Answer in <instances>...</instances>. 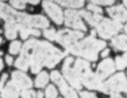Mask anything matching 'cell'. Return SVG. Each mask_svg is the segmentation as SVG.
I'll list each match as a JSON object with an SVG mask.
<instances>
[{
  "label": "cell",
  "mask_w": 127,
  "mask_h": 98,
  "mask_svg": "<svg viewBox=\"0 0 127 98\" xmlns=\"http://www.w3.org/2000/svg\"><path fill=\"white\" fill-rule=\"evenodd\" d=\"M20 56L30 61L32 72L38 73L42 66L53 68L65 56V53L60 52L47 41L33 39L24 45Z\"/></svg>",
  "instance_id": "obj_1"
},
{
  "label": "cell",
  "mask_w": 127,
  "mask_h": 98,
  "mask_svg": "<svg viewBox=\"0 0 127 98\" xmlns=\"http://www.w3.org/2000/svg\"><path fill=\"white\" fill-rule=\"evenodd\" d=\"M0 18L9 23H16L28 27L46 28L49 26V21L43 15H29L27 13L17 12L8 5L0 2Z\"/></svg>",
  "instance_id": "obj_2"
},
{
  "label": "cell",
  "mask_w": 127,
  "mask_h": 98,
  "mask_svg": "<svg viewBox=\"0 0 127 98\" xmlns=\"http://www.w3.org/2000/svg\"><path fill=\"white\" fill-rule=\"evenodd\" d=\"M73 71L76 74L81 84L88 87L89 89H97L102 92L108 93L106 84L103 83L102 80L98 78V76L96 74H94L92 72L90 65L87 61L77 59L74 63V66H73Z\"/></svg>",
  "instance_id": "obj_3"
},
{
  "label": "cell",
  "mask_w": 127,
  "mask_h": 98,
  "mask_svg": "<svg viewBox=\"0 0 127 98\" xmlns=\"http://www.w3.org/2000/svg\"><path fill=\"white\" fill-rule=\"evenodd\" d=\"M106 47V42L103 40H99L94 37H89L82 39L81 41H77L68 52L74 54L77 56H81L90 61H97L98 53L100 50Z\"/></svg>",
  "instance_id": "obj_4"
},
{
  "label": "cell",
  "mask_w": 127,
  "mask_h": 98,
  "mask_svg": "<svg viewBox=\"0 0 127 98\" xmlns=\"http://www.w3.org/2000/svg\"><path fill=\"white\" fill-rule=\"evenodd\" d=\"M97 27V32L99 36L103 39H110L114 35L122 28V25L120 22L116 20H110L108 18H102V20L98 23Z\"/></svg>",
  "instance_id": "obj_5"
},
{
  "label": "cell",
  "mask_w": 127,
  "mask_h": 98,
  "mask_svg": "<svg viewBox=\"0 0 127 98\" xmlns=\"http://www.w3.org/2000/svg\"><path fill=\"white\" fill-rule=\"evenodd\" d=\"M82 37H83V34L80 31H72L68 29H63L57 32L56 40H58L59 43H61L67 51H69L77 42L78 39H82Z\"/></svg>",
  "instance_id": "obj_6"
},
{
  "label": "cell",
  "mask_w": 127,
  "mask_h": 98,
  "mask_svg": "<svg viewBox=\"0 0 127 98\" xmlns=\"http://www.w3.org/2000/svg\"><path fill=\"white\" fill-rule=\"evenodd\" d=\"M105 84L106 87H107L108 92L109 91H111L112 93H118L119 91L127 92V79L123 73L116 74Z\"/></svg>",
  "instance_id": "obj_7"
},
{
  "label": "cell",
  "mask_w": 127,
  "mask_h": 98,
  "mask_svg": "<svg viewBox=\"0 0 127 98\" xmlns=\"http://www.w3.org/2000/svg\"><path fill=\"white\" fill-rule=\"evenodd\" d=\"M64 21L65 24L69 27H73L79 30H87V26L82 22L79 12L75 11V10L67 9L64 14Z\"/></svg>",
  "instance_id": "obj_8"
},
{
  "label": "cell",
  "mask_w": 127,
  "mask_h": 98,
  "mask_svg": "<svg viewBox=\"0 0 127 98\" xmlns=\"http://www.w3.org/2000/svg\"><path fill=\"white\" fill-rule=\"evenodd\" d=\"M73 62L72 58H67L63 64L62 67V73L64 75V77L68 80V82H70V84L76 89H81V82L79 81L78 77L76 76V74L73 71V68L71 67V64Z\"/></svg>",
  "instance_id": "obj_9"
},
{
  "label": "cell",
  "mask_w": 127,
  "mask_h": 98,
  "mask_svg": "<svg viewBox=\"0 0 127 98\" xmlns=\"http://www.w3.org/2000/svg\"><path fill=\"white\" fill-rule=\"evenodd\" d=\"M51 78H52L53 82H55L58 85L61 93L63 94V96L65 98H78L76 93L71 88H69V86L66 84V82L62 78V76L60 75V73L58 71H53L51 73Z\"/></svg>",
  "instance_id": "obj_10"
},
{
  "label": "cell",
  "mask_w": 127,
  "mask_h": 98,
  "mask_svg": "<svg viewBox=\"0 0 127 98\" xmlns=\"http://www.w3.org/2000/svg\"><path fill=\"white\" fill-rule=\"evenodd\" d=\"M43 7L45 9V11L47 12V14L53 19L55 23L57 24H61L63 21V14L62 11L58 5H56L55 3H53L51 1H45L43 2Z\"/></svg>",
  "instance_id": "obj_11"
},
{
  "label": "cell",
  "mask_w": 127,
  "mask_h": 98,
  "mask_svg": "<svg viewBox=\"0 0 127 98\" xmlns=\"http://www.w3.org/2000/svg\"><path fill=\"white\" fill-rule=\"evenodd\" d=\"M114 71H115L114 62L111 59H105L98 66L96 75L98 76V78L100 80H104L107 78L109 75H111Z\"/></svg>",
  "instance_id": "obj_12"
},
{
  "label": "cell",
  "mask_w": 127,
  "mask_h": 98,
  "mask_svg": "<svg viewBox=\"0 0 127 98\" xmlns=\"http://www.w3.org/2000/svg\"><path fill=\"white\" fill-rule=\"evenodd\" d=\"M12 83L18 90H26L32 87V80L30 77L22 72H13L12 73Z\"/></svg>",
  "instance_id": "obj_13"
},
{
  "label": "cell",
  "mask_w": 127,
  "mask_h": 98,
  "mask_svg": "<svg viewBox=\"0 0 127 98\" xmlns=\"http://www.w3.org/2000/svg\"><path fill=\"white\" fill-rule=\"evenodd\" d=\"M108 14L114 18V20L118 21V22H124V21H127V10L121 6H113L107 9Z\"/></svg>",
  "instance_id": "obj_14"
},
{
  "label": "cell",
  "mask_w": 127,
  "mask_h": 98,
  "mask_svg": "<svg viewBox=\"0 0 127 98\" xmlns=\"http://www.w3.org/2000/svg\"><path fill=\"white\" fill-rule=\"evenodd\" d=\"M19 95V90L15 87V85L11 82H8L7 85L1 91L2 98H17Z\"/></svg>",
  "instance_id": "obj_15"
},
{
  "label": "cell",
  "mask_w": 127,
  "mask_h": 98,
  "mask_svg": "<svg viewBox=\"0 0 127 98\" xmlns=\"http://www.w3.org/2000/svg\"><path fill=\"white\" fill-rule=\"evenodd\" d=\"M79 14L82 15L84 17V19H86L88 22L93 25V26H97L98 23L100 22V21L102 20V16L100 14H97V13H90L88 11H86V10H81V11H79Z\"/></svg>",
  "instance_id": "obj_16"
},
{
  "label": "cell",
  "mask_w": 127,
  "mask_h": 98,
  "mask_svg": "<svg viewBox=\"0 0 127 98\" xmlns=\"http://www.w3.org/2000/svg\"><path fill=\"white\" fill-rule=\"evenodd\" d=\"M112 46L121 51H127V36H118L112 39Z\"/></svg>",
  "instance_id": "obj_17"
},
{
  "label": "cell",
  "mask_w": 127,
  "mask_h": 98,
  "mask_svg": "<svg viewBox=\"0 0 127 98\" xmlns=\"http://www.w3.org/2000/svg\"><path fill=\"white\" fill-rule=\"evenodd\" d=\"M22 27V25L16 24V23H9L6 22L5 24V36L9 39H13L16 38L17 30Z\"/></svg>",
  "instance_id": "obj_18"
},
{
  "label": "cell",
  "mask_w": 127,
  "mask_h": 98,
  "mask_svg": "<svg viewBox=\"0 0 127 98\" xmlns=\"http://www.w3.org/2000/svg\"><path fill=\"white\" fill-rule=\"evenodd\" d=\"M57 1L62 6H66L70 8H80L84 4L83 0H57Z\"/></svg>",
  "instance_id": "obj_19"
},
{
  "label": "cell",
  "mask_w": 127,
  "mask_h": 98,
  "mask_svg": "<svg viewBox=\"0 0 127 98\" xmlns=\"http://www.w3.org/2000/svg\"><path fill=\"white\" fill-rule=\"evenodd\" d=\"M49 81V77L48 74L46 72H41L36 78V86L39 87V88H42V87L46 86V84Z\"/></svg>",
  "instance_id": "obj_20"
},
{
  "label": "cell",
  "mask_w": 127,
  "mask_h": 98,
  "mask_svg": "<svg viewBox=\"0 0 127 98\" xmlns=\"http://www.w3.org/2000/svg\"><path fill=\"white\" fill-rule=\"evenodd\" d=\"M29 66H30V61L28 59L22 57V56H20L15 62V67L20 69V70H23V71H27Z\"/></svg>",
  "instance_id": "obj_21"
},
{
  "label": "cell",
  "mask_w": 127,
  "mask_h": 98,
  "mask_svg": "<svg viewBox=\"0 0 127 98\" xmlns=\"http://www.w3.org/2000/svg\"><path fill=\"white\" fill-rule=\"evenodd\" d=\"M20 48H22V45H20L19 41H12L11 43H10L9 46V52L10 54H13V55H15V54H17L19 51H20Z\"/></svg>",
  "instance_id": "obj_22"
},
{
  "label": "cell",
  "mask_w": 127,
  "mask_h": 98,
  "mask_svg": "<svg viewBox=\"0 0 127 98\" xmlns=\"http://www.w3.org/2000/svg\"><path fill=\"white\" fill-rule=\"evenodd\" d=\"M46 98H57V90L53 85H49L46 89Z\"/></svg>",
  "instance_id": "obj_23"
},
{
  "label": "cell",
  "mask_w": 127,
  "mask_h": 98,
  "mask_svg": "<svg viewBox=\"0 0 127 98\" xmlns=\"http://www.w3.org/2000/svg\"><path fill=\"white\" fill-rule=\"evenodd\" d=\"M10 3L14 8L17 9H24L26 8L27 4V0H10Z\"/></svg>",
  "instance_id": "obj_24"
},
{
  "label": "cell",
  "mask_w": 127,
  "mask_h": 98,
  "mask_svg": "<svg viewBox=\"0 0 127 98\" xmlns=\"http://www.w3.org/2000/svg\"><path fill=\"white\" fill-rule=\"evenodd\" d=\"M44 36L46 39H48L50 40H54L57 39V32L54 29H46L44 31Z\"/></svg>",
  "instance_id": "obj_25"
},
{
  "label": "cell",
  "mask_w": 127,
  "mask_h": 98,
  "mask_svg": "<svg viewBox=\"0 0 127 98\" xmlns=\"http://www.w3.org/2000/svg\"><path fill=\"white\" fill-rule=\"evenodd\" d=\"M20 95H22L23 98H36V93L33 90H28V89L23 90Z\"/></svg>",
  "instance_id": "obj_26"
},
{
  "label": "cell",
  "mask_w": 127,
  "mask_h": 98,
  "mask_svg": "<svg viewBox=\"0 0 127 98\" xmlns=\"http://www.w3.org/2000/svg\"><path fill=\"white\" fill-rule=\"evenodd\" d=\"M19 31H20V37L24 39L30 36V27H28V26H22L19 28Z\"/></svg>",
  "instance_id": "obj_27"
},
{
  "label": "cell",
  "mask_w": 127,
  "mask_h": 98,
  "mask_svg": "<svg viewBox=\"0 0 127 98\" xmlns=\"http://www.w3.org/2000/svg\"><path fill=\"white\" fill-rule=\"evenodd\" d=\"M88 9H90L91 11H93L94 13H97V14L102 13V9H101L99 6L95 5V4H92V3H90V4L88 5Z\"/></svg>",
  "instance_id": "obj_28"
},
{
  "label": "cell",
  "mask_w": 127,
  "mask_h": 98,
  "mask_svg": "<svg viewBox=\"0 0 127 98\" xmlns=\"http://www.w3.org/2000/svg\"><path fill=\"white\" fill-rule=\"evenodd\" d=\"M94 3H98V4H102V5H111L113 4L114 0H92Z\"/></svg>",
  "instance_id": "obj_29"
},
{
  "label": "cell",
  "mask_w": 127,
  "mask_h": 98,
  "mask_svg": "<svg viewBox=\"0 0 127 98\" xmlns=\"http://www.w3.org/2000/svg\"><path fill=\"white\" fill-rule=\"evenodd\" d=\"M116 66H117V69H119V70H123L125 68L121 57H117V58H116Z\"/></svg>",
  "instance_id": "obj_30"
},
{
  "label": "cell",
  "mask_w": 127,
  "mask_h": 98,
  "mask_svg": "<svg viewBox=\"0 0 127 98\" xmlns=\"http://www.w3.org/2000/svg\"><path fill=\"white\" fill-rule=\"evenodd\" d=\"M81 98H97V96L91 92H80Z\"/></svg>",
  "instance_id": "obj_31"
},
{
  "label": "cell",
  "mask_w": 127,
  "mask_h": 98,
  "mask_svg": "<svg viewBox=\"0 0 127 98\" xmlns=\"http://www.w3.org/2000/svg\"><path fill=\"white\" fill-rule=\"evenodd\" d=\"M7 79V75L3 74L1 79H0V91H2V89L4 88V84H5V80Z\"/></svg>",
  "instance_id": "obj_32"
},
{
  "label": "cell",
  "mask_w": 127,
  "mask_h": 98,
  "mask_svg": "<svg viewBox=\"0 0 127 98\" xmlns=\"http://www.w3.org/2000/svg\"><path fill=\"white\" fill-rule=\"evenodd\" d=\"M30 35H34V36H40V32H39V30H37V29H34V28H32V27H30Z\"/></svg>",
  "instance_id": "obj_33"
},
{
  "label": "cell",
  "mask_w": 127,
  "mask_h": 98,
  "mask_svg": "<svg viewBox=\"0 0 127 98\" xmlns=\"http://www.w3.org/2000/svg\"><path fill=\"white\" fill-rule=\"evenodd\" d=\"M5 60H6V63H7V65H12V63H13V59L10 57V56H6V58H5Z\"/></svg>",
  "instance_id": "obj_34"
},
{
  "label": "cell",
  "mask_w": 127,
  "mask_h": 98,
  "mask_svg": "<svg viewBox=\"0 0 127 98\" xmlns=\"http://www.w3.org/2000/svg\"><path fill=\"white\" fill-rule=\"evenodd\" d=\"M121 59H122V61H123L124 66L126 67V66H127V54H125L124 56H122V57H121Z\"/></svg>",
  "instance_id": "obj_35"
},
{
  "label": "cell",
  "mask_w": 127,
  "mask_h": 98,
  "mask_svg": "<svg viewBox=\"0 0 127 98\" xmlns=\"http://www.w3.org/2000/svg\"><path fill=\"white\" fill-rule=\"evenodd\" d=\"M108 55H109V50H104L103 53H102V57L103 58H106Z\"/></svg>",
  "instance_id": "obj_36"
},
{
  "label": "cell",
  "mask_w": 127,
  "mask_h": 98,
  "mask_svg": "<svg viewBox=\"0 0 127 98\" xmlns=\"http://www.w3.org/2000/svg\"><path fill=\"white\" fill-rule=\"evenodd\" d=\"M111 98H123V97H122V96H120L118 93H112Z\"/></svg>",
  "instance_id": "obj_37"
},
{
  "label": "cell",
  "mask_w": 127,
  "mask_h": 98,
  "mask_svg": "<svg viewBox=\"0 0 127 98\" xmlns=\"http://www.w3.org/2000/svg\"><path fill=\"white\" fill-rule=\"evenodd\" d=\"M40 0H27V2H30L32 4H38Z\"/></svg>",
  "instance_id": "obj_38"
},
{
  "label": "cell",
  "mask_w": 127,
  "mask_h": 98,
  "mask_svg": "<svg viewBox=\"0 0 127 98\" xmlns=\"http://www.w3.org/2000/svg\"><path fill=\"white\" fill-rule=\"evenodd\" d=\"M96 34H97V30H94V29H93V30L91 31V37H94V38H95V37H96Z\"/></svg>",
  "instance_id": "obj_39"
},
{
  "label": "cell",
  "mask_w": 127,
  "mask_h": 98,
  "mask_svg": "<svg viewBox=\"0 0 127 98\" xmlns=\"http://www.w3.org/2000/svg\"><path fill=\"white\" fill-rule=\"evenodd\" d=\"M43 97H44L43 93H42V92H38V94H37V98H43Z\"/></svg>",
  "instance_id": "obj_40"
},
{
  "label": "cell",
  "mask_w": 127,
  "mask_h": 98,
  "mask_svg": "<svg viewBox=\"0 0 127 98\" xmlns=\"http://www.w3.org/2000/svg\"><path fill=\"white\" fill-rule=\"evenodd\" d=\"M3 69V62L1 61V59H0V71H1Z\"/></svg>",
  "instance_id": "obj_41"
},
{
  "label": "cell",
  "mask_w": 127,
  "mask_h": 98,
  "mask_svg": "<svg viewBox=\"0 0 127 98\" xmlns=\"http://www.w3.org/2000/svg\"><path fill=\"white\" fill-rule=\"evenodd\" d=\"M123 1H124V4H125L126 7H127V0H123Z\"/></svg>",
  "instance_id": "obj_42"
},
{
  "label": "cell",
  "mask_w": 127,
  "mask_h": 98,
  "mask_svg": "<svg viewBox=\"0 0 127 98\" xmlns=\"http://www.w3.org/2000/svg\"><path fill=\"white\" fill-rule=\"evenodd\" d=\"M125 31H126V34H127V24L125 25Z\"/></svg>",
  "instance_id": "obj_43"
},
{
  "label": "cell",
  "mask_w": 127,
  "mask_h": 98,
  "mask_svg": "<svg viewBox=\"0 0 127 98\" xmlns=\"http://www.w3.org/2000/svg\"><path fill=\"white\" fill-rule=\"evenodd\" d=\"M1 41H2V39H1V38H0V43H1Z\"/></svg>",
  "instance_id": "obj_44"
},
{
  "label": "cell",
  "mask_w": 127,
  "mask_h": 98,
  "mask_svg": "<svg viewBox=\"0 0 127 98\" xmlns=\"http://www.w3.org/2000/svg\"><path fill=\"white\" fill-rule=\"evenodd\" d=\"M2 55V52H0V56H1Z\"/></svg>",
  "instance_id": "obj_45"
},
{
  "label": "cell",
  "mask_w": 127,
  "mask_h": 98,
  "mask_svg": "<svg viewBox=\"0 0 127 98\" xmlns=\"http://www.w3.org/2000/svg\"><path fill=\"white\" fill-rule=\"evenodd\" d=\"M56 1H57V0H56Z\"/></svg>",
  "instance_id": "obj_46"
}]
</instances>
